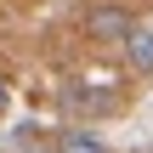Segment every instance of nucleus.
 Segmentation results:
<instances>
[{
	"mask_svg": "<svg viewBox=\"0 0 153 153\" xmlns=\"http://www.w3.org/2000/svg\"><path fill=\"white\" fill-rule=\"evenodd\" d=\"M131 28H136V11L119 6V0H97V6L79 11V34L97 40V45H114V40H125Z\"/></svg>",
	"mask_w": 153,
	"mask_h": 153,
	"instance_id": "1",
	"label": "nucleus"
},
{
	"mask_svg": "<svg viewBox=\"0 0 153 153\" xmlns=\"http://www.w3.org/2000/svg\"><path fill=\"white\" fill-rule=\"evenodd\" d=\"M119 45H125V62H131L136 74H153V23H136Z\"/></svg>",
	"mask_w": 153,
	"mask_h": 153,
	"instance_id": "2",
	"label": "nucleus"
},
{
	"mask_svg": "<svg viewBox=\"0 0 153 153\" xmlns=\"http://www.w3.org/2000/svg\"><path fill=\"white\" fill-rule=\"evenodd\" d=\"M62 102H68L74 114H85V119H91V114H114V108H119V97L91 91V85H68V91H62Z\"/></svg>",
	"mask_w": 153,
	"mask_h": 153,
	"instance_id": "3",
	"label": "nucleus"
},
{
	"mask_svg": "<svg viewBox=\"0 0 153 153\" xmlns=\"http://www.w3.org/2000/svg\"><path fill=\"white\" fill-rule=\"evenodd\" d=\"M51 153H114V148H108L97 131H85V125H62V131H57V148H51Z\"/></svg>",
	"mask_w": 153,
	"mask_h": 153,
	"instance_id": "4",
	"label": "nucleus"
},
{
	"mask_svg": "<svg viewBox=\"0 0 153 153\" xmlns=\"http://www.w3.org/2000/svg\"><path fill=\"white\" fill-rule=\"evenodd\" d=\"M11 108V79H6V68H0V114Z\"/></svg>",
	"mask_w": 153,
	"mask_h": 153,
	"instance_id": "5",
	"label": "nucleus"
}]
</instances>
